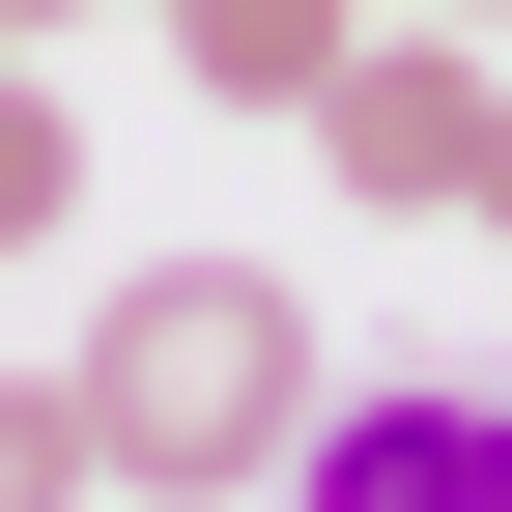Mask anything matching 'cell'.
<instances>
[{
	"instance_id": "cell-1",
	"label": "cell",
	"mask_w": 512,
	"mask_h": 512,
	"mask_svg": "<svg viewBox=\"0 0 512 512\" xmlns=\"http://www.w3.org/2000/svg\"><path fill=\"white\" fill-rule=\"evenodd\" d=\"M86 484H143V512H228L256 456L313 427V285L285 256H143V285L86 313Z\"/></svg>"
},
{
	"instance_id": "cell-2",
	"label": "cell",
	"mask_w": 512,
	"mask_h": 512,
	"mask_svg": "<svg viewBox=\"0 0 512 512\" xmlns=\"http://www.w3.org/2000/svg\"><path fill=\"white\" fill-rule=\"evenodd\" d=\"M256 484H285V512H512V370L427 342V370H370V399H313Z\"/></svg>"
},
{
	"instance_id": "cell-3",
	"label": "cell",
	"mask_w": 512,
	"mask_h": 512,
	"mask_svg": "<svg viewBox=\"0 0 512 512\" xmlns=\"http://www.w3.org/2000/svg\"><path fill=\"white\" fill-rule=\"evenodd\" d=\"M484 29H427V0H399V29H342V86H313V171H342V200L370 228H456V171H484Z\"/></svg>"
},
{
	"instance_id": "cell-4",
	"label": "cell",
	"mask_w": 512,
	"mask_h": 512,
	"mask_svg": "<svg viewBox=\"0 0 512 512\" xmlns=\"http://www.w3.org/2000/svg\"><path fill=\"white\" fill-rule=\"evenodd\" d=\"M342 29H370V0H171L200 114H313V86H342Z\"/></svg>"
},
{
	"instance_id": "cell-5",
	"label": "cell",
	"mask_w": 512,
	"mask_h": 512,
	"mask_svg": "<svg viewBox=\"0 0 512 512\" xmlns=\"http://www.w3.org/2000/svg\"><path fill=\"white\" fill-rule=\"evenodd\" d=\"M57 228H86V114L0 57V256H57Z\"/></svg>"
},
{
	"instance_id": "cell-6",
	"label": "cell",
	"mask_w": 512,
	"mask_h": 512,
	"mask_svg": "<svg viewBox=\"0 0 512 512\" xmlns=\"http://www.w3.org/2000/svg\"><path fill=\"white\" fill-rule=\"evenodd\" d=\"M0 512H86V399L57 370H0Z\"/></svg>"
},
{
	"instance_id": "cell-7",
	"label": "cell",
	"mask_w": 512,
	"mask_h": 512,
	"mask_svg": "<svg viewBox=\"0 0 512 512\" xmlns=\"http://www.w3.org/2000/svg\"><path fill=\"white\" fill-rule=\"evenodd\" d=\"M456 228H512V114H484V171H456Z\"/></svg>"
},
{
	"instance_id": "cell-8",
	"label": "cell",
	"mask_w": 512,
	"mask_h": 512,
	"mask_svg": "<svg viewBox=\"0 0 512 512\" xmlns=\"http://www.w3.org/2000/svg\"><path fill=\"white\" fill-rule=\"evenodd\" d=\"M29 29H86V0H0V57H29Z\"/></svg>"
},
{
	"instance_id": "cell-9",
	"label": "cell",
	"mask_w": 512,
	"mask_h": 512,
	"mask_svg": "<svg viewBox=\"0 0 512 512\" xmlns=\"http://www.w3.org/2000/svg\"><path fill=\"white\" fill-rule=\"evenodd\" d=\"M427 29H512V0H427Z\"/></svg>"
}]
</instances>
